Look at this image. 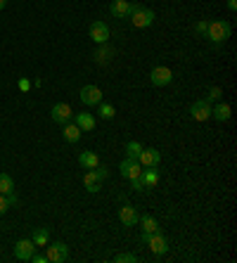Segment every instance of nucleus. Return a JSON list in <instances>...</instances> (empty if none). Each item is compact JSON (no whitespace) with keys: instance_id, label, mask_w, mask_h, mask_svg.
Listing matches in <instances>:
<instances>
[{"instance_id":"obj_3","label":"nucleus","mask_w":237,"mask_h":263,"mask_svg":"<svg viewBox=\"0 0 237 263\" xmlns=\"http://www.w3.org/2000/svg\"><path fill=\"white\" fill-rule=\"evenodd\" d=\"M45 247H48V254H45V256H48V261L64 263L66 259H69V247H66L64 242H53V244L48 242Z\"/></svg>"},{"instance_id":"obj_10","label":"nucleus","mask_w":237,"mask_h":263,"mask_svg":"<svg viewBox=\"0 0 237 263\" xmlns=\"http://www.w3.org/2000/svg\"><path fill=\"white\" fill-rule=\"evenodd\" d=\"M138 161H140V166H152V169H157L159 161H161V154H159V149H154V147H143Z\"/></svg>"},{"instance_id":"obj_7","label":"nucleus","mask_w":237,"mask_h":263,"mask_svg":"<svg viewBox=\"0 0 237 263\" xmlns=\"http://www.w3.org/2000/svg\"><path fill=\"white\" fill-rule=\"evenodd\" d=\"M149 81H152V86H157V88H161V86H169V83L173 81L171 69H169V66H157V69H152Z\"/></svg>"},{"instance_id":"obj_18","label":"nucleus","mask_w":237,"mask_h":263,"mask_svg":"<svg viewBox=\"0 0 237 263\" xmlns=\"http://www.w3.org/2000/svg\"><path fill=\"white\" fill-rule=\"evenodd\" d=\"M79 164L86 169V171H92V169L100 164V157H97L95 152H90V149H88V152H81V154H79Z\"/></svg>"},{"instance_id":"obj_28","label":"nucleus","mask_w":237,"mask_h":263,"mask_svg":"<svg viewBox=\"0 0 237 263\" xmlns=\"http://www.w3.org/2000/svg\"><path fill=\"white\" fill-rule=\"evenodd\" d=\"M92 171H95V175H97L100 180H105L107 175H109V169H107V166H100V164H97V166H95Z\"/></svg>"},{"instance_id":"obj_9","label":"nucleus","mask_w":237,"mask_h":263,"mask_svg":"<svg viewBox=\"0 0 237 263\" xmlns=\"http://www.w3.org/2000/svg\"><path fill=\"white\" fill-rule=\"evenodd\" d=\"M50 117H53L55 123H69L71 121V117H74V112H71V107L66 105V102H57V105L53 107V112H50Z\"/></svg>"},{"instance_id":"obj_20","label":"nucleus","mask_w":237,"mask_h":263,"mask_svg":"<svg viewBox=\"0 0 237 263\" xmlns=\"http://www.w3.org/2000/svg\"><path fill=\"white\" fill-rule=\"evenodd\" d=\"M62 133H64V140H66V143H79V140H81V133H83V131H81L76 123H71V121H69V123H64V131H62Z\"/></svg>"},{"instance_id":"obj_24","label":"nucleus","mask_w":237,"mask_h":263,"mask_svg":"<svg viewBox=\"0 0 237 263\" xmlns=\"http://www.w3.org/2000/svg\"><path fill=\"white\" fill-rule=\"evenodd\" d=\"M14 190V180L10 178V173H0V195H7Z\"/></svg>"},{"instance_id":"obj_17","label":"nucleus","mask_w":237,"mask_h":263,"mask_svg":"<svg viewBox=\"0 0 237 263\" xmlns=\"http://www.w3.org/2000/svg\"><path fill=\"white\" fill-rule=\"evenodd\" d=\"M140 180H143V185H145V190L147 187H157L159 185V173L152 169V166H145L143 171H140Z\"/></svg>"},{"instance_id":"obj_16","label":"nucleus","mask_w":237,"mask_h":263,"mask_svg":"<svg viewBox=\"0 0 237 263\" xmlns=\"http://www.w3.org/2000/svg\"><path fill=\"white\" fill-rule=\"evenodd\" d=\"M138 221H140V225H143V242H145L152 233H157L159 230V223H157L154 216H143V218H138Z\"/></svg>"},{"instance_id":"obj_30","label":"nucleus","mask_w":237,"mask_h":263,"mask_svg":"<svg viewBox=\"0 0 237 263\" xmlns=\"http://www.w3.org/2000/svg\"><path fill=\"white\" fill-rule=\"evenodd\" d=\"M221 95H223V90H221V88H211V92H209V97H207V100H218V97H221Z\"/></svg>"},{"instance_id":"obj_21","label":"nucleus","mask_w":237,"mask_h":263,"mask_svg":"<svg viewBox=\"0 0 237 263\" xmlns=\"http://www.w3.org/2000/svg\"><path fill=\"white\" fill-rule=\"evenodd\" d=\"M100 178L95 175V171H88L83 175V185H86V190H90V192H100Z\"/></svg>"},{"instance_id":"obj_31","label":"nucleus","mask_w":237,"mask_h":263,"mask_svg":"<svg viewBox=\"0 0 237 263\" xmlns=\"http://www.w3.org/2000/svg\"><path fill=\"white\" fill-rule=\"evenodd\" d=\"M31 261H33V263H48V256H45V254H36V251H33Z\"/></svg>"},{"instance_id":"obj_19","label":"nucleus","mask_w":237,"mask_h":263,"mask_svg":"<svg viewBox=\"0 0 237 263\" xmlns=\"http://www.w3.org/2000/svg\"><path fill=\"white\" fill-rule=\"evenodd\" d=\"M211 117L216 118V121H228V118L233 117V112H230V105H228V102H221V105L211 107Z\"/></svg>"},{"instance_id":"obj_22","label":"nucleus","mask_w":237,"mask_h":263,"mask_svg":"<svg viewBox=\"0 0 237 263\" xmlns=\"http://www.w3.org/2000/svg\"><path fill=\"white\" fill-rule=\"evenodd\" d=\"M112 57H114V48H109V45H105V43H102V45L97 48V53H95V59H97L100 64H107Z\"/></svg>"},{"instance_id":"obj_33","label":"nucleus","mask_w":237,"mask_h":263,"mask_svg":"<svg viewBox=\"0 0 237 263\" xmlns=\"http://www.w3.org/2000/svg\"><path fill=\"white\" fill-rule=\"evenodd\" d=\"M29 88H31V81H29V79H19V90L27 92Z\"/></svg>"},{"instance_id":"obj_13","label":"nucleus","mask_w":237,"mask_h":263,"mask_svg":"<svg viewBox=\"0 0 237 263\" xmlns=\"http://www.w3.org/2000/svg\"><path fill=\"white\" fill-rule=\"evenodd\" d=\"M138 211H135V206H131V204H123L121 209H118V221L126 225V228H133V225L138 223Z\"/></svg>"},{"instance_id":"obj_14","label":"nucleus","mask_w":237,"mask_h":263,"mask_svg":"<svg viewBox=\"0 0 237 263\" xmlns=\"http://www.w3.org/2000/svg\"><path fill=\"white\" fill-rule=\"evenodd\" d=\"M131 5L128 0H112V5H109V12L118 17V19H128V14H131Z\"/></svg>"},{"instance_id":"obj_6","label":"nucleus","mask_w":237,"mask_h":263,"mask_svg":"<svg viewBox=\"0 0 237 263\" xmlns=\"http://www.w3.org/2000/svg\"><path fill=\"white\" fill-rule=\"evenodd\" d=\"M118 171H121V175H123L126 180H133V178H138V175H140V171H143V166H140V161H138V159L126 157L123 161H121Z\"/></svg>"},{"instance_id":"obj_23","label":"nucleus","mask_w":237,"mask_h":263,"mask_svg":"<svg viewBox=\"0 0 237 263\" xmlns=\"http://www.w3.org/2000/svg\"><path fill=\"white\" fill-rule=\"evenodd\" d=\"M48 242H50V233H48L45 228H38V230L33 233V244H36V247H45Z\"/></svg>"},{"instance_id":"obj_11","label":"nucleus","mask_w":237,"mask_h":263,"mask_svg":"<svg viewBox=\"0 0 237 263\" xmlns=\"http://www.w3.org/2000/svg\"><path fill=\"white\" fill-rule=\"evenodd\" d=\"M90 40H95L97 45H102V43H107L109 40V27H107L105 22H92L90 24Z\"/></svg>"},{"instance_id":"obj_26","label":"nucleus","mask_w":237,"mask_h":263,"mask_svg":"<svg viewBox=\"0 0 237 263\" xmlns=\"http://www.w3.org/2000/svg\"><path fill=\"white\" fill-rule=\"evenodd\" d=\"M97 107H100V117L102 118H114V114H117V109L112 105H107V102H100Z\"/></svg>"},{"instance_id":"obj_4","label":"nucleus","mask_w":237,"mask_h":263,"mask_svg":"<svg viewBox=\"0 0 237 263\" xmlns=\"http://www.w3.org/2000/svg\"><path fill=\"white\" fill-rule=\"evenodd\" d=\"M145 242H147V247L152 249V254H157V256H161V254H166V251H169V242H166V237H164L161 230L152 233Z\"/></svg>"},{"instance_id":"obj_29","label":"nucleus","mask_w":237,"mask_h":263,"mask_svg":"<svg viewBox=\"0 0 237 263\" xmlns=\"http://www.w3.org/2000/svg\"><path fill=\"white\" fill-rule=\"evenodd\" d=\"M207 27H209V22H207V19H202V22H197V27H195V33H197V36H202V33H207Z\"/></svg>"},{"instance_id":"obj_32","label":"nucleus","mask_w":237,"mask_h":263,"mask_svg":"<svg viewBox=\"0 0 237 263\" xmlns=\"http://www.w3.org/2000/svg\"><path fill=\"white\" fill-rule=\"evenodd\" d=\"M10 209V204H7V199H5V195H0V216L5 213V211Z\"/></svg>"},{"instance_id":"obj_5","label":"nucleus","mask_w":237,"mask_h":263,"mask_svg":"<svg viewBox=\"0 0 237 263\" xmlns=\"http://www.w3.org/2000/svg\"><path fill=\"white\" fill-rule=\"evenodd\" d=\"M81 102L88 107H97L102 102V90L97 86H83L81 88Z\"/></svg>"},{"instance_id":"obj_27","label":"nucleus","mask_w":237,"mask_h":263,"mask_svg":"<svg viewBox=\"0 0 237 263\" xmlns=\"http://www.w3.org/2000/svg\"><path fill=\"white\" fill-rule=\"evenodd\" d=\"M114 261H117V263H135V261H138V256L128 251V254H118V256H114Z\"/></svg>"},{"instance_id":"obj_2","label":"nucleus","mask_w":237,"mask_h":263,"mask_svg":"<svg viewBox=\"0 0 237 263\" xmlns=\"http://www.w3.org/2000/svg\"><path fill=\"white\" fill-rule=\"evenodd\" d=\"M230 31H233V27L225 19H216V22H211L209 27H207V36H209L211 43L221 45V43H225V40L230 38Z\"/></svg>"},{"instance_id":"obj_15","label":"nucleus","mask_w":237,"mask_h":263,"mask_svg":"<svg viewBox=\"0 0 237 263\" xmlns=\"http://www.w3.org/2000/svg\"><path fill=\"white\" fill-rule=\"evenodd\" d=\"M74 123H76L83 133H90L92 128H95V123H97V121H95V117H92V114H88V112H81V114H74Z\"/></svg>"},{"instance_id":"obj_1","label":"nucleus","mask_w":237,"mask_h":263,"mask_svg":"<svg viewBox=\"0 0 237 263\" xmlns=\"http://www.w3.org/2000/svg\"><path fill=\"white\" fill-rule=\"evenodd\" d=\"M131 22L135 29H147L154 24V12L152 10H147L145 5H140V2H133L131 5Z\"/></svg>"},{"instance_id":"obj_25","label":"nucleus","mask_w":237,"mask_h":263,"mask_svg":"<svg viewBox=\"0 0 237 263\" xmlns=\"http://www.w3.org/2000/svg\"><path fill=\"white\" fill-rule=\"evenodd\" d=\"M140 152H143V145H140L138 140H131V143L126 145V154H128L131 159H138L140 157Z\"/></svg>"},{"instance_id":"obj_34","label":"nucleus","mask_w":237,"mask_h":263,"mask_svg":"<svg viewBox=\"0 0 237 263\" xmlns=\"http://www.w3.org/2000/svg\"><path fill=\"white\" fill-rule=\"evenodd\" d=\"M228 10H233V12H235L237 10V0H228Z\"/></svg>"},{"instance_id":"obj_8","label":"nucleus","mask_w":237,"mask_h":263,"mask_svg":"<svg viewBox=\"0 0 237 263\" xmlns=\"http://www.w3.org/2000/svg\"><path fill=\"white\" fill-rule=\"evenodd\" d=\"M33 251H36L33 239H19V242L14 244V256H17L19 261H31Z\"/></svg>"},{"instance_id":"obj_35","label":"nucleus","mask_w":237,"mask_h":263,"mask_svg":"<svg viewBox=\"0 0 237 263\" xmlns=\"http://www.w3.org/2000/svg\"><path fill=\"white\" fill-rule=\"evenodd\" d=\"M5 5H7V0H0V10H2V7H5Z\"/></svg>"},{"instance_id":"obj_12","label":"nucleus","mask_w":237,"mask_h":263,"mask_svg":"<svg viewBox=\"0 0 237 263\" xmlns=\"http://www.w3.org/2000/svg\"><path fill=\"white\" fill-rule=\"evenodd\" d=\"M190 114H192L195 121H207V118H211V102L209 100H199V102H195V105L190 107Z\"/></svg>"}]
</instances>
